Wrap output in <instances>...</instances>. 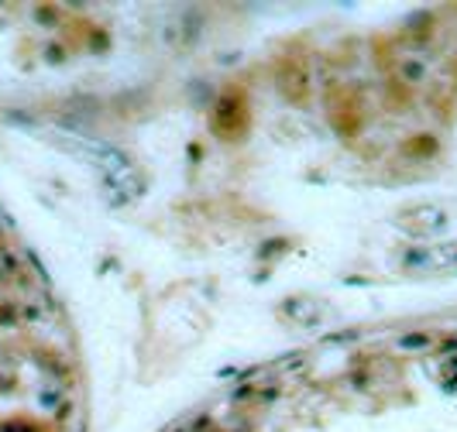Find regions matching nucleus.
<instances>
[{"mask_svg": "<svg viewBox=\"0 0 457 432\" xmlns=\"http://www.w3.org/2000/svg\"><path fill=\"white\" fill-rule=\"evenodd\" d=\"M426 343H430L426 336H402V340H399L402 350H419V347H426Z\"/></svg>", "mask_w": 457, "mask_h": 432, "instance_id": "obj_1", "label": "nucleus"}]
</instances>
